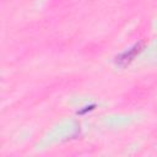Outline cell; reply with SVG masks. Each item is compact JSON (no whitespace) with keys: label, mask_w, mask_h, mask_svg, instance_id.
I'll use <instances>...</instances> for the list:
<instances>
[{"label":"cell","mask_w":157,"mask_h":157,"mask_svg":"<svg viewBox=\"0 0 157 157\" xmlns=\"http://www.w3.org/2000/svg\"><path fill=\"white\" fill-rule=\"evenodd\" d=\"M141 50H142L141 44H136V45H134L132 48L128 49L126 52H124V53H121L119 56H117V64L120 65V66H125V65H128L130 61L134 60V58H135Z\"/></svg>","instance_id":"cell-1"}]
</instances>
